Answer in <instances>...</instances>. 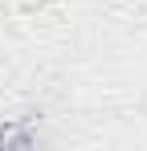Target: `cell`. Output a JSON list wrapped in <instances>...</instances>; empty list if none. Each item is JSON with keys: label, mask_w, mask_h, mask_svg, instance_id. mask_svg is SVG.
Masks as SVG:
<instances>
[{"label": "cell", "mask_w": 147, "mask_h": 151, "mask_svg": "<svg viewBox=\"0 0 147 151\" xmlns=\"http://www.w3.org/2000/svg\"><path fill=\"white\" fill-rule=\"evenodd\" d=\"M41 143V135H37V119L33 114H24V119H12V123L0 127V151H29Z\"/></svg>", "instance_id": "1"}]
</instances>
